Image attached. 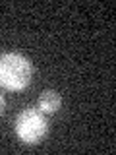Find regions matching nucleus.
Returning a JSON list of instances; mask_svg holds the SVG:
<instances>
[{
  "label": "nucleus",
  "mask_w": 116,
  "mask_h": 155,
  "mask_svg": "<svg viewBox=\"0 0 116 155\" xmlns=\"http://www.w3.org/2000/svg\"><path fill=\"white\" fill-rule=\"evenodd\" d=\"M16 136L23 143H39L48 132V120L39 109H23L16 116Z\"/></svg>",
  "instance_id": "f03ea898"
},
{
  "label": "nucleus",
  "mask_w": 116,
  "mask_h": 155,
  "mask_svg": "<svg viewBox=\"0 0 116 155\" xmlns=\"http://www.w3.org/2000/svg\"><path fill=\"white\" fill-rule=\"evenodd\" d=\"M33 80V64L19 52H4L0 56V87L21 91Z\"/></svg>",
  "instance_id": "f257e3e1"
},
{
  "label": "nucleus",
  "mask_w": 116,
  "mask_h": 155,
  "mask_svg": "<svg viewBox=\"0 0 116 155\" xmlns=\"http://www.w3.org/2000/svg\"><path fill=\"white\" fill-rule=\"evenodd\" d=\"M4 109H6V101H4V97H2V93H0V114L4 113Z\"/></svg>",
  "instance_id": "20e7f679"
},
{
  "label": "nucleus",
  "mask_w": 116,
  "mask_h": 155,
  "mask_svg": "<svg viewBox=\"0 0 116 155\" xmlns=\"http://www.w3.org/2000/svg\"><path fill=\"white\" fill-rule=\"evenodd\" d=\"M62 107V97L54 89H45L39 97V110L45 114H52Z\"/></svg>",
  "instance_id": "7ed1b4c3"
}]
</instances>
